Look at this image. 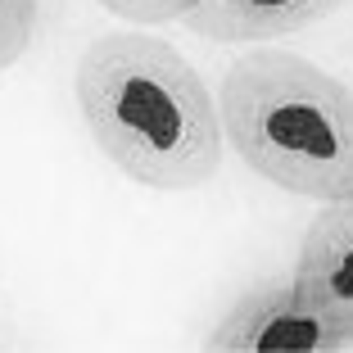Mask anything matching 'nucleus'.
Returning a JSON list of instances; mask_svg holds the SVG:
<instances>
[{
    "mask_svg": "<svg viewBox=\"0 0 353 353\" xmlns=\"http://www.w3.org/2000/svg\"><path fill=\"white\" fill-rule=\"evenodd\" d=\"M104 10L123 23H136V28H159V23H176L186 19V10L195 0H100Z\"/></svg>",
    "mask_w": 353,
    "mask_h": 353,
    "instance_id": "obj_7",
    "label": "nucleus"
},
{
    "mask_svg": "<svg viewBox=\"0 0 353 353\" xmlns=\"http://www.w3.org/2000/svg\"><path fill=\"white\" fill-rule=\"evenodd\" d=\"M222 141L263 181L303 199L353 195V91L312 59L254 46L218 86Z\"/></svg>",
    "mask_w": 353,
    "mask_h": 353,
    "instance_id": "obj_2",
    "label": "nucleus"
},
{
    "mask_svg": "<svg viewBox=\"0 0 353 353\" xmlns=\"http://www.w3.org/2000/svg\"><path fill=\"white\" fill-rule=\"evenodd\" d=\"M290 281L353 349V195L326 199L317 208Z\"/></svg>",
    "mask_w": 353,
    "mask_h": 353,
    "instance_id": "obj_4",
    "label": "nucleus"
},
{
    "mask_svg": "<svg viewBox=\"0 0 353 353\" xmlns=\"http://www.w3.org/2000/svg\"><path fill=\"white\" fill-rule=\"evenodd\" d=\"M73 95L100 154L150 190H195L222 168L218 100L172 41L145 32L95 37Z\"/></svg>",
    "mask_w": 353,
    "mask_h": 353,
    "instance_id": "obj_1",
    "label": "nucleus"
},
{
    "mask_svg": "<svg viewBox=\"0 0 353 353\" xmlns=\"http://www.w3.org/2000/svg\"><path fill=\"white\" fill-rule=\"evenodd\" d=\"M349 0H195L186 10V28L195 37L222 46L250 41H281L290 32H303L312 23L340 14Z\"/></svg>",
    "mask_w": 353,
    "mask_h": 353,
    "instance_id": "obj_5",
    "label": "nucleus"
},
{
    "mask_svg": "<svg viewBox=\"0 0 353 353\" xmlns=\"http://www.w3.org/2000/svg\"><path fill=\"white\" fill-rule=\"evenodd\" d=\"M213 353H335L344 335L303 299L294 281L245 290L208 335Z\"/></svg>",
    "mask_w": 353,
    "mask_h": 353,
    "instance_id": "obj_3",
    "label": "nucleus"
},
{
    "mask_svg": "<svg viewBox=\"0 0 353 353\" xmlns=\"http://www.w3.org/2000/svg\"><path fill=\"white\" fill-rule=\"evenodd\" d=\"M37 0H0V73L28 54L37 37Z\"/></svg>",
    "mask_w": 353,
    "mask_h": 353,
    "instance_id": "obj_6",
    "label": "nucleus"
}]
</instances>
